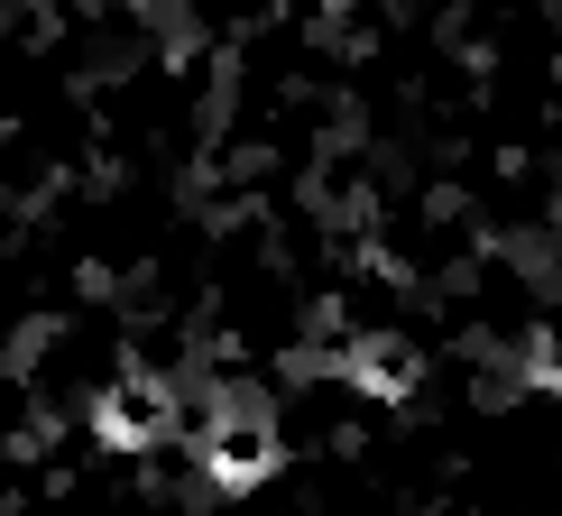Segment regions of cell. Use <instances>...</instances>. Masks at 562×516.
<instances>
[{
  "label": "cell",
  "mask_w": 562,
  "mask_h": 516,
  "mask_svg": "<svg viewBox=\"0 0 562 516\" xmlns=\"http://www.w3.org/2000/svg\"><path fill=\"white\" fill-rule=\"evenodd\" d=\"M268 461H277V434L259 425V415H231V425L213 434V480H222V489L268 480Z\"/></svg>",
  "instance_id": "6da1fadb"
}]
</instances>
